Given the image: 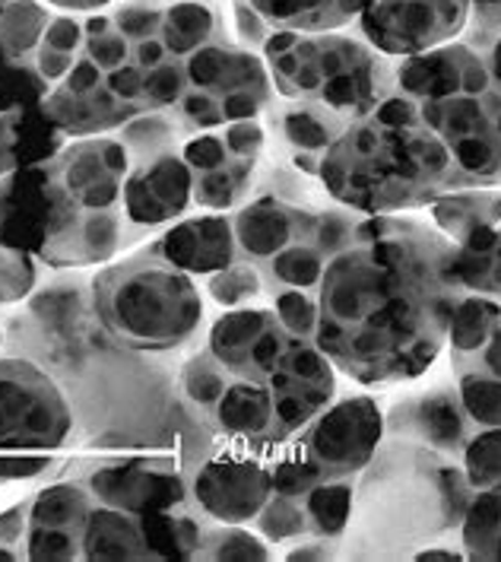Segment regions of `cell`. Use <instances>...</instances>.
Instances as JSON below:
<instances>
[{
  "mask_svg": "<svg viewBox=\"0 0 501 562\" xmlns=\"http://www.w3.org/2000/svg\"><path fill=\"white\" fill-rule=\"evenodd\" d=\"M209 423L216 432L238 442H276L273 429V391L264 379L232 375L223 397L213 404Z\"/></svg>",
  "mask_w": 501,
  "mask_h": 562,
  "instance_id": "cell-20",
  "label": "cell"
},
{
  "mask_svg": "<svg viewBox=\"0 0 501 562\" xmlns=\"http://www.w3.org/2000/svg\"><path fill=\"white\" fill-rule=\"evenodd\" d=\"M321 476H358L384 439V414L375 397L353 394L324 407L295 436Z\"/></svg>",
  "mask_w": 501,
  "mask_h": 562,
  "instance_id": "cell-8",
  "label": "cell"
},
{
  "mask_svg": "<svg viewBox=\"0 0 501 562\" xmlns=\"http://www.w3.org/2000/svg\"><path fill=\"white\" fill-rule=\"evenodd\" d=\"M470 0H372L358 16L362 38L387 58H410L464 35Z\"/></svg>",
  "mask_w": 501,
  "mask_h": 562,
  "instance_id": "cell-7",
  "label": "cell"
},
{
  "mask_svg": "<svg viewBox=\"0 0 501 562\" xmlns=\"http://www.w3.org/2000/svg\"><path fill=\"white\" fill-rule=\"evenodd\" d=\"M501 318V302L479 293H464L457 299L447 325V347H451V362L470 359L492 334V327Z\"/></svg>",
  "mask_w": 501,
  "mask_h": 562,
  "instance_id": "cell-26",
  "label": "cell"
},
{
  "mask_svg": "<svg viewBox=\"0 0 501 562\" xmlns=\"http://www.w3.org/2000/svg\"><path fill=\"white\" fill-rule=\"evenodd\" d=\"M197 557H207V560H266L270 547L251 531L219 528V531H201Z\"/></svg>",
  "mask_w": 501,
  "mask_h": 562,
  "instance_id": "cell-37",
  "label": "cell"
},
{
  "mask_svg": "<svg viewBox=\"0 0 501 562\" xmlns=\"http://www.w3.org/2000/svg\"><path fill=\"white\" fill-rule=\"evenodd\" d=\"M251 7L266 30L337 32L358 20L372 0H238Z\"/></svg>",
  "mask_w": 501,
  "mask_h": 562,
  "instance_id": "cell-22",
  "label": "cell"
},
{
  "mask_svg": "<svg viewBox=\"0 0 501 562\" xmlns=\"http://www.w3.org/2000/svg\"><path fill=\"white\" fill-rule=\"evenodd\" d=\"M92 296L102 325L137 350L181 347L204 322V302L191 277L152 248L99 273Z\"/></svg>",
  "mask_w": 501,
  "mask_h": 562,
  "instance_id": "cell-5",
  "label": "cell"
},
{
  "mask_svg": "<svg viewBox=\"0 0 501 562\" xmlns=\"http://www.w3.org/2000/svg\"><path fill=\"white\" fill-rule=\"evenodd\" d=\"M166 45L162 42H156V38H147V42H137V60H140V67H159L162 60H166Z\"/></svg>",
  "mask_w": 501,
  "mask_h": 562,
  "instance_id": "cell-57",
  "label": "cell"
},
{
  "mask_svg": "<svg viewBox=\"0 0 501 562\" xmlns=\"http://www.w3.org/2000/svg\"><path fill=\"white\" fill-rule=\"evenodd\" d=\"M87 38L83 26L77 20H52L48 30L42 35V45L55 48V52H67V55H77V45Z\"/></svg>",
  "mask_w": 501,
  "mask_h": 562,
  "instance_id": "cell-51",
  "label": "cell"
},
{
  "mask_svg": "<svg viewBox=\"0 0 501 562\" xmlns=\"http://www.w3.org/2000/svg\"><path fill=\"white\" fill-rule=\"evenodd\" d=\"M324 251L311 241V236L298 238L289 248H283L276 258L266 261V277L273 280V290H283V286H293V290H311L318 293V283L327 270Z\"/></svg>",
  "mask_w": 501,
  "mask_h": 562,
  "instance_id": "cell-28",
  "label": "cell"
},
{
  "mask_svg": "<svg viewBox=\"0 0 501 562\" xmlns=\"http://www.w3.org/2000/svg\"><path fill=\"white\" fill-rule=\"evenodd\" d=\"M191 493L216 521L226 525L254 521L273 496L266 442H258V451L229 448L204 458L191 476Z\"/></svg>",
  "mask_w": 501,
  "mask_h": 562,
  "instance_id": "cell-9",
  "label": "cell"
},
{
  "mask_svg": "<svg viewBox=\"0 0 501 562\" xmlns=\"http://www.w3.org/2000/svg\"><path fill=\"white\" fill-rule=\"evenodd\" d=\"M236 229L226 216H197L178 223L152 245V251L184 273H219L236 261Z\"/></svg>",
  "mask_w": 501,
  "mask_h": 562,
  "instance_id": "cell-19",
  "label": "cell"
},
{
  "mask_svg": "<svg viewBox=\"0 0 501 562\" xmlns=\"http://www.w3.org/2000/svg\"><path fill=\"white\" fill-rule=\"evenodd\" d=\"M38 74L45 77V80H60L64 74H70V67H73V55H67V52H55V48H48V45H42L38 48Z\"/></svg>",
  "mask_w": 501,
  "mask_h": 562,
  "instance_id": "cell-54",
  "label": "cell"
},
{
  "mask_svg": "<svg viewBox=\"0 0 501 562\" xmlns=\"http://www.w3.org/2000/svg\"><path fill=\"white\" fill-rule=\"evenodd\" d=\"M355 476H327L315 483L305 496L308 537H343L353 518Z\"/></svg>",
  "mask_w": 501,
  "mask_h": 562,
  "instance_id": "cell-25",
  "label": "cell"
},
{
  "mask_svg": "<svg viewBox=\"0 0 501 562\" xmlns=\"http://www.w3.org/2000/svg\"><path fill=\"white\" fill-rule=\"evenodd\" d=\"M273 315L293 337H315L318 330V293L311 290H273Z\"/></svg>",
  "mask_w": 501,
  "mask_h": 562,
  "instance_id": "cell-39",
  "label": "cell"
},
{
  "mask_svg": "<svg viewBox=\"0 0 501 562\" xmlns=\"http://www.w3.org/2000/svg\"><path fill=\"white\" fill-rule=\"evenodd\" d=\"M464 32H501V0H470V23Z\"/></svg>",
  "mask_w": 501,
  "mask_h": 562,
  "instance_id": "cell-53",
  "label": "cell"
},
{
  "mask_svg": "<svg viewBox=\"0 0 501 562\" xmlns=\"http://www.w3.org/2000/svg\"><path fill=\"white\" fill-rule=\"evenodd\" d=\"M121 248V220L112 207L83 210L55 201L45 229V261L55 267L95 265Z\"/></svg>",
  "mask_w": 501,
  "mask_h": 562,
  "instance_id": "cell-15",
  "label": "cell"
},
{
  "mask_svg": "<svg viewBox=\"0 0 501 562\" xmlns=\"http://www.w3.org/2000/svg\"><path fill=\"white\" fill-rule=\"evenodd\" d=\"M58 7H70V10H92V7H105L109 0H48Z\"/></svg>",
  "mask_w": 501,
  "mask_h": 562,
  "instance_id": "cell-58",
  "label": "cell"
},
{
  "mask_svg": "<svg viewBox=\"0 0 501 562\" xmlns=\"http://www.w3.org/2000/svg\"><path fill=\"white\" fill-rule=\"evenodd\" d=\"M261 293H264V277H261V267L251 261H232L226 270L213 273L209 280V296L219 305H244Z\"/></svg>",
  "mask_w": 501,
  "mask_h": 562,
  "instance_id": "cell-38",
  "label": "cell"
},
{
  "mask_svg": "<svg viewBox=\"0 0 501 562\" xmlns=\"http://www.w3.org/2000/svg\"><path fill=\"white\" fill-rule=\"evenodd\" d=\"M80 550L87 560H140L149 557L147 533L137 515L121 512L112 505L89 508L83 531H80Z\"/></svg>",
  "mask_w": 501,
  "mask_h": 562,
  "instance_id": "cell-23",
  "label": "cell"
},
{
  "mask_svg": "<svg viewBox=\"0 0 501 562\" xmlns=\"http://www.w3.org/2000/svg\"><path fill=\"white\" fill-rule=\"evenodd\" d=\"M70 411L55 382L23 359H0V451H55Z\"/></svg>",
  "mask_w": 501,
  "mask_h": 562,
  "instance_id": "cell-6",
  "label": "cell"
},
{
  "mask_svg": "<svg viewBox=\"0 0 501 562\" xmlns=\"http://www.w3.org/2000/svg\"><path fill=\"white\" fill-rule=\"evenodd\" d=\"M496 299H501V238H499V267H496Z\"/></svg>",
  "mask_w": 501,
  "mask_h": 562,
  "instance_id": "cell-60",
  "label": "cell"
},
{
  "mask_svg": "<svg viewBox=\"0 0 501 562\" xmlns=\"http://www.w3.org/2000/svg\"><path fill=\"white\" fill-rule=\"evenodd\" d=\"M181 159H184L194 172H213V169L226 166L232 156H229L226 140H223L219 134H201V137H194V140L184 144V156H181Z\"/></svg>",
  "mask_w": 501,
  "mask_h": 562,
  "instance_id": "cell-44",
  "label": "cell"
},
{
  "mask_svg": "<svg viewBox=\"0 0 501 562\" xmlns=\"http://www.w3.org/2000/svg\"><path fill=\"white\" fill-rule=\"evenodd\" d=\"M213 10L201 0H178L162 13V45L169 55H194L204 48L213 32Z\"/></svg>",
  "mask_w": 501,
  "mask_h": 562,
  "instance_id": "cell-29",
  "label": "cell"
},
{
  "mask_svg": "<svg viewBox=\"0 0 501 562\" xmlns=\"http://www.w3.org/2000/svg\"><path fill=\"white\" fill-rule=\"evenodd\" d=\"M266 385L273 391V429L280 442L298 436L315 416L333 404L337 375L333 362L315 344V337H293Z\"/></svg>",
  "mask_w": 501,
  "mask_h": 562,
  "instance_id": "cell-10",
  "label": "cell"
},
{
  "mask_svg": "<svg viewBox=\"0 0 501 562\" xmlns=\"http://www.w3.org/2000/svg\"><path fill=\"white\" fill-rule=\"evenodd\" d=\"M181 112L194 127H216L223 124V105L209 95L207 89H197L191 95H181Z\"/></svg>",
  "mask_w": 501,
  "mask_h": 562,
  "instance_id": "cell-49",
  "label": "cell"
},
{
  "mask_svg": "<svg viewBox=\"0 0 501 562\" xmlns=\"http://www.w3.org/2000/svg\"><path fill=\"white\" fill-rule=\"evenodd\" d=\"M486 89L489 74L470 42H447L422 55L394 58V92L419 105L451 95H479Z\"/></svg>",
  "mask_w": 501,
  "mask_h": 562,
  "instance_id": "cell-11",
  "label": "cell"
},
{
  "mask_svg": "<svg viewBox=\"0 0 501 562\" xmlns=\"http://www.w3.org/2000/svg\"><path fill=\"white\" fill-rule=\"evenodd\" d=\"M470 432L472 423L460 404L457 385H435L429 391H419L413 397L394 404L390 414L384 416V436L425 445L457 461Z\"/></svg>",
  "mask_w": 501,
  "mask_h": 562,
  "instance_id": "cell-14",
  "label": "cell"
},
{
  "mask_svg": "<svg viewBox=\"0 0 501 562\" xmlns=\"http://www.w3.org/2000/svg\"><path fill=\"white\" fill-rule=\"evenodd\" d=\"M26 521H30V503L3 512V515H0V543H16V540H23V533H30L26 531Z\"/></svg>",
  "mask_w": 501,
  "mask_h": 562,
  "instance_id": "cell-55",
  "label": "cell"
},
{
  "mask_svg": "<svg viewBox=\"0 0 501 562\" xmlns=\"http://www.w3.org/2000/svg\"><path fill=\"white\" fill-rule=\"evenodd\" d=\"M26 557L30 560H73V557H83L80 531H73V528H32L30 525Z\"/></svg>",
  "mask_w": 501,
  "mask_h": 562,
  "instance_id": "cell-40",
  "label": "cell"
},
{
  "mask_svg": "<svg viewBox=\"0 0 501 562\" xmlns=\"http://www.w3.org/2000/svg\"><path fill=\"white\" fill-rule=\"evenodd\" d=\"M184 92V70L178 64H159L144 80V99L152 105H172Z\"/></svg>",
  "mask_w": 501,
  "mask_h": 562,
  "instance_id": "cell-45",
  "label": "cell"
},
{
  "mask_svg": "<svg viewBox=\"0 0 501 562\" xmlns=\"http://www.w3.org/2000/svg\"><path fill=\"white\" fill-rule=\"evenodd\" d=\"M175 131L169 127V121L156 119V115H147L140 121H130L127 131H124V147L140 149L147 156H159L166 153V147L172 144Z\"/></svg>",
  "mask_w": 501,
  "mask_h": 562,
  "instance_id": "cell-43",
  "label": "cell"
},
{
  "mask_svg": "<svg viewBox=\"0 0 501 562\" xmlns=\"http://www.w3.org/2000/svg\"><path fill=\"white\" fill-rule=\"evenodd\" d=\"M89 490L102 505H112L130 515H159L184 499V483L149 461L109 464L89 476Z\"/></svg>",
  "mask_w": 501,
  "mask_h": 562,
  "instance_id": "cell-17",
  "label": "cell"
},
{
  "mask_svg": "<svg viewBox=\"0 0 501 562\" xmlns=\"http://www.w3.org/2000/svg\"><path fill=\"white\" fill-rule=\"evenodd\" d=\"M48 30V16L32 0H10L0 3V45L3 55H23L38 45V38Z\"/></svg>",
  "mask_w": 501,
  "mask_h": 562,
  "instance_id": "cell-33",
  "label": "cell"
},
{
  "mask_svg": "<svg viewBox=\"0 0 501 562\" xmlns=\"http://www.w3.org/2000/svg\"><path fill=\"white\" fill-rule=\"evenodd\" d=\"M251 176H254V159L232 156L226 166H219L213 172H201V178L194 181V201L209 210L232 207L248 194Z\"/></svg>",
  "mask_w": 501,
  "mask_h": 562,
  "instance_id": "cell-31",
  "label": "cell"
},
{
  "mask_svg": "<svg viewBox=\"0 0 501 562\" xmlns=\"http://www.w3.org/2000/svg\"><path fill=\"white\" fill-rule=\"evenodd\" d=\"M289 340L293 334L276 322L273 308H236L209 330V353L232 375L266 382L283 362Z\"/></svg>",
  "mask_w": 501,
  "mask_h": 562,
  "instance_id": "cell-12",
  "label": "cell"
},
{
  "mask_svg": "<svg viewBox=\"0 0 501 562\" xmlns=\"http://www.w3.org/2000/svg\"><path fill=\"white\" fill-rule=\"evenodd\" d=\"M460 540L470 560H501V490L472 493L460 521Z\"/></svg>",
  "mask_w": 501,
  "mask_h": 562,
  "instance_id": "cell-27",
  "label": "cell"
},
{
  "mask_svg": "<svg viewBox=\"0 0 501 562\" xmlns=\"http://www.w3.org/2000/svg\"><path fill=\"white\" fill-rule=\"evenodd\" d=\"M264 55L286 99L311 102L343 121L368 115L394 92V58L375 52L365 38L276 30L266 35Z\"/></svg>",
  "mask_w": 501,
  "mask_h": 562,
  "instance_id": "cell-4",
  "label": "cell"
},
{
  "mask_svg": "<svg viewBox=\"0 0 501 562\" xmlns=\"http://www.w3.org/2000/svg\"><path fill=\"white\" fill-rule=\"evenodd\" d=\"M315 216H318V210L295 207L276 194H264L238 210L232 229H236V241L244 251V258L254 265H266L283 248L308 236Z\"/></svg>",
  "mask_w": 501,
  "mask_h": 562,
  "instance_id": "cell-18",
  "label": "cell"
},
{
  "mask_svg": "<svg viewBox=\"0 0 501 562\" xmlns=\"http://www.w3.org/2000/svg\"><path fill=\"white\" fill-rule=\"evenodd\" d=\"M460 296L444 233L394 213L362 216L318 283L315 344L358 385L410 382L442 353Z\"/></svg>",
  "mask_w": 501,
  "mask_h": 562,
  "instance_id": "cell-1",
  "label": "cell"
},
{
  "mask_svg": "<svg viewBox=\"0 0 501 562\" xmlns=\"http://www.w3.org/2000/svg\"><path fill=\"white\" fill-rule=\"evenodd\" d=\"M130 156L124 140H89L64 149L58 162L52 166L48 191L83 210L115 207L124 188Z\"/></svg>",
  "mask_w": 501,
  "mask_h": 562,
  "instance_id": "cell-13",
  "label": "cell"
},
{
  "mask_svg": "<svg viewBox=\"0 0 501 562\" xmlns=\"http://www.w3.org/2000/svg\"><path fill=\"white\" fill-rule=\"evenodd\" d=\"M226 149L236 159H258V153L264 149V127L258 121H232L226 127Z\"/></svg>",
  "mask_w": 501,
  "mask_h": 562,
  "instance_id": "cell-46",
  "label": "cell"
},
{
  "mask_svg": "<svg viewBox=\"0 0 501 562\" xmlns=\"http://www.w3.org/2000/svg\"><path fill=\"white\" fill-rule=\"evenodd\" d=\"M52 468V458L42 451V454H23V451H13V454H0V480H32V476H42Z\"/></svg>",
  "mask_w": 501,
  "mask_h": 562,
  "instance_id": "cell-48",
  "label": "cell"
},
{
  "mask_svg": "<svg viewBox=\"0 0 501 562\" xmlns=\"http://www.w3.org/2000/svg\"><path fill=\"white\" fill-rule=\"evenodd\" d=\"M432 220L454 245L501 226V191L457 188L432 201Z\"/></svg>",
  "mask_w": 501,
  "mask_h": 562,
  "instance_id": "cell-24",
  "label": "cell"
},
{
  "mask_svg": "<svg viewBox=\"0 0 501 562\" xmlns=\"http://www.w3.org/2000/svg\"><path fill=\"white\" fill-rule=\"evenodd\" d=\"M318 181L337 204L365 216L425 207L467 188L442 137L419 119V102L400 92L343 127L321 156Z\"/></svg>",
  "mask_w": 501,
  "mask_h": 562,
  "instance_id": "cell-2",
  "label": "cell"
},
{
  "mask_svg": "<svg viewBox=\"0 0 501 562\" xmlns=\"http://www.w3.org/2000/svg\"><path fill=\"white\" fill-rule=\"evenodd\" d=\"M346 124L350 121L337 119L333 112H324L311 102H295V99H286V105L276 112V127L293 156V166L308 178H318L321 156L343 134Z\"/></svg>",
  "mask_w": 501,
  "mask_h": 562,
  "instance_id": "cell-21",
  "label": "cell"
},
{
  "mask_svg": "<svg viewBox=\"0 0 501 562\" xmlns=\"http://www.w3.org/2000/svg\"><path fill=\"white\" fill-rule=\"evenodd\" d=\"M0 109H3V105H0Z\"/></svg>",
  "mask_w": 501,
  "mask_h": 562,
  "instance_id": "cell-61",
  "label": "cell"
},
{
  "mask_svg": "<svg viewBox=\"0 0 501 562\" xmlns=\"http://www.w3.org/2000/svg\"><path fill=\"white\" fill-rule=\"evenodd\" d=\"M355 483L353 518L340 557H413L447 531H457L472 486L457 458L425 445L384 436Z\"/></svg>",
  "mask_w": 501,
  "mask_h": 562,
  "instance_id": "cell-3",
  "label": "cell"
},
{
  "mask_svg": "<svg viewBox=\"0 0 501 562\" xmlns=\"http://www.w3.org/2000/svg\"><path fill=\"white\" fill-rule=\"evenodd\" d=\"M121 198L124 213L134 226H162L184 213L194 198L191 166L166 149L124 181Z\"/></svg>",
  "mask_w": 501,
  "mask_h": 562,
  "instance_id": "cell-16",
  "label": "cell"
},
{
  "mask_svg": "<svg viewBox=\"0 0 501 562\" xmlns=\"http://www.w3.org/2000/svg\"><path fill=\"white\" fill-rule=\"evenodd\" d=\"M454 369H479V372H486V375H492V379H499L501 382V318L496 322V327H492L489 340H486L470 359L454 362Z\"/></svg>",
  "mask_w": 501,
  "mask_h": 562,
  "instance_id": "cell-50",
  "label": "cell"
},
{
  "mask_svg": "<svg viewBox=\"0 0 501 562\" xmlns=\"http://www.w3.org/2000/svg\"><path fill=\"white\" fill-rule=\"evenodd\" d=\"M89 58L95 60L102 70H115L127 60V38L118 30L102 32V35H89L87 38Z\"/></svg>",
  "mask_w": 501,
  "mask_h": 562,
  "instance_id": "cell-47",
  "label": "cell"
},
{
  "mask_svg": "<svg viewBox=\"0 0 501 562\" xmlns=\"http://www.w3.org/2000/svg\"><path fill=\"white\" fill-rule=\"evenodd\" d=\"M457 372V394L470 416L472 429L501 426V382L479 372V369H454Z\"/></svg>",
  "mask_w": 501,
  "mask_h": 562,
  "instance_id": "cell-34",
  "label": "cell"
},
{
  "mask_svg": "<svg viewBox=\"0 0 501 562\" xmlns=\"http://www.w3.org/2000/svg\"><path fill=\"white\" fill-rule=\"evenodd\" d=\"M232 382V372L216 359V356L201 353L194 356L187 366H184V372H181V394L194 404V407H201V411H213V404L223 397V391L226 385Z\"/></svg>",
  "mask_w": 501,
  "mask_h": 562,
  "instance_id": "cell-35",
  "label": "cell"
},
{
  "mask_svg": "<svg viewBox=\"0 0 501 562\" xmlns=\"http://www.w3.org/2000/svg\"><path fill=\"white\" fill-rule=\"evenodd\" d=\"M35 283V270L32 261L20 251H7L0 248V302H16L32 290Z\"/></svg>",
  "mask_w": 501,
  "mask_h": 562,
  "instance_id": "cell-41",
  "label": "cell"
},
{
  "mask_svg": "<svg viewBox=\"0 0 501 562\" xmlns=\"http://www.w3.org/2000/svg\"><path fill=\"white\" fill-rule=\"evenodd\" d=\"M144 80H147V74L140 67L121 64V67L112 70V77L105 80V87H109L112 95H118L121 102H134V99L144 95Z\"/></svg>",
  "mask_w": 501,
  "mask_h": 562,
  "instance_id": "cell-52",
  "label": "cell"
},
{
  "mask_svg": "<svg viewBox=\"0 0 501 562\" xmlns=\"http://www.w3.org/2000/svg\"><path fill=\"white\" fill-rule=\"evenodd\" d=\"M162 7L149 3V0H130L124 3L118 13V32L124 38H134V42H147L156 35V30L162 26Z\"/></svg>",
  "mask_w": 501,
  "mask_h": 562,
  "instance_id": "cell-42",
  "label": "cell"
},
{
  "mask_svg": "<svg viewBox=\"0 0 501 562\" xmlns=\"http://www.w3.org/2000/svg\"><path fill=\"white\" fill-rule=\"evenodd\" d=\"M16 169V131L13 121L0 119V178Z\"/></svg>",
  "mask_w": 501,
  "mask_h": 562,
  "instance_id": "cell-56",
  "label": "cell"
},
{
  "mask_svg": "<svg viewBox=\"0 0 501 562\" xmlns=\"http://www.w3.org/2000/svg\"><path fill=\"white\" fill-rule=\"evenodd\" d=\"M89 515V496L77 483H55L30 503L32 528H73L83 531Z\"/></svg>",
  "mask_w": 501,
  "mask_h": 562,
  "instance_id": "cell-30",
  "label": "cell"
},
{
  "mask_svg": "<svg viewBox=\"0 0 501 562\" xmlns=\"http://www.w3.org/2000/svg\"><path fill=\"white\" fill-rule=\"evenodd\" d=\"M258 531L264 533L266 540L283 543V540H295V537H308V518H305V505L301 496H270V503L261 508V515L254 518Z\"/></svg>",
  "mask_w": 501,
  "mask_h": 562,
  "instance_id": "cell-36",
  "label": "cell"
},
{
  "mask_svg": "<svg viewBox=\"0 0 501 562\" xmlns=\"http://www.w3.org/2000/svg\"><path fill=\"white\" fill-rule=\"evenodd\" d=\"M460 468H464V476L472 486V493L501 490V426L472 429L464 451H460Z\"/></svg>",
  "mask_w": 501,
  "mask_h": 562,
  "instance_id": "cell-32",
  "label": "cell"
},
{
  "mask_svg": "<svg viewBox=\"0 0 501 562\" xmlns=\"http://www.w3.org/2000/svg\"><path fill=\"white\" fill-rule=\"evenodd\" d=\"M7 207H10V184H0V229L7 226Z\"/></svg>",
  "mask_w": 501,
  "mask_h": 562,
  "instance_id": "cell-59",
  "label": "cell"
}]
</instances>
